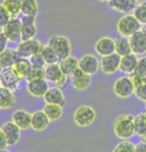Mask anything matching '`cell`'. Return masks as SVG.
I'll return each instance as SVG.
<instances>
[{
    "mask_svg": "<svg viewBox=\"0 0 146 152\" xmlns=\"http://www.w3.org/2000/svg\"><path fill=\"white\" fill-rule=\"evenodd\" d=\"M21 78L16 74L12 67H4L2 71L0 72V81L1 84L5 87H8L12 90L16 89L18 82Z\"/></svg>",
    "mask_w": 146,
    "mask_h": 152,
    "instance_id": "obj_11",
    "label": "cell"
},
{
    "mask_svg": "<svg viewBox=\"0 0 146 152\" xmlns=\"http://www.w3.org/2000/svg\"><path fill=\"white\" fill-rule=\"evenodd\" d=\"M115 52L120 56H124L131 53L132 51L129 39H127L125 36L118 37L115 40Z\"/></svg>",
    "mask_w": 146,
    "mask_h": 152,
    "instance_id": "obj_27",
    "label": "cell"
},
{
    "mask_svg": "<svg viewBox=\"0 0 146 152\" xmlns=\"http://www.w3.org/2000/svg\"><path fill=\"white\" fill-rule=\"evenodd\" d=\"M2 29L8 41L17 43L21 40V20L19 19L12 17L2 27Z\"/></svg>",
    "mask_w": 146,
    "mask_h": 152,
    "instance_id": "obj_6",
    "label": "cell"
},
{
    "mask_svg": "<svg viewBox=\"0 0 146 152\" xmlns=\"http://www.w3.org/2000/svg\"><path fill=\"white\" fill-rule=\"evenodd\" d=\"M31 114L23 109L16 110L12 115V121L20 129H27L31 127Z\"/></svg>",
    "mask_w": 146,
    "mask_h": 152,
    "instance_id": "obj_19",
    "label": "cell"
},
{
    "mask_svg": "<svg viewBox=\"0 0 146 152\" xmlns=\"http://www.w3.org/2000/svg\"><path fill=\"white\" fill-rule=\"evenodd\" d=\"M129 77H130L132 85H133L134 92L138 91L139 89H141L142 87H144L146 85L145 76H141L138 74H135V73H131V75L129 76Z\"/></svg>",
    "mask_w": 146,
    "mask_h": 152,
    "instance_id": "obj_35",
    "label": "cell"
},
{
    "mask_svg": "<svg viewBox=\"0 0 146 152\" xmlns=\"http://www.w3.org/2000/svg\"><path fill=\"white\" fill-rule=\"evenodd\" d=\"M95 51L100 56H106L115 52V40L110 37H101L95 44Z\"/></svg>",
    "mask_w": 146,
    "mask_h": 152,
    "instance_id": "obj_12",
    "label": "cell"
},
{
    "mask_svg": "<svg viewBox=\"0 0 146 152\" xmlns=\"http://www.w3.org/2000/svg\"><path fill=\"white\" fill-rule=\"evenodd\" d=\"M0 85H2V84H1V81H0Z\"/></svg>",
    "mask_w": 146,
    "mask_h": 152,
    "instance_id": "obj_50",
    "label": "cell"
},
{
    "mask_svg": "<svg viewBox=\"0 0 146 152\" xmlns=\"http://www.w3.org/2000/svg\"><path fill=\"white\" fill-rule=\"evenodd\" d=\"M7 41H8V40H7L6 36L3 34V32H2V33H0V53H1L3 50L6 49Z\"/></svg>",
    "mask_w": 146,
    "mask_h": 152,
    "instance_id": "obj_42",
    "label": "cell"
},
{
    "mask_svg": "<svg viewBox=\"0 0 146 152\" xmlns=\"http://www.w3.org/2000/svg\"><path fill=\"white\" fill-rule=\"evenodd\" d=\"M31 67L32 65L30 63V60H28L27 58H24V57H20L17 60V62L12 66V68L21 79L22 78L25 79L26 76L28 75L29 71H30Z\"/></svg>",
    "mask_w": 146,
    "mask_h": 152,
    "instance_id": "obj_24",
    "label": "cell"
},
{
    "mask_svg": "<svg viewBox=\"0 0 146 152\" xmlns=\"http://www.w3.org/2000/svg\"><path fill=\"white\" fill-rule=\"evenodd\" d=\"M59 66H60V68L63 71L64 74L71 76L73 73L79 68V60H78L76 57L72 56L70 54L66 58L62 59Z\"/></svg>",
    "mask_w": 146,
    "mask_h": 152,
    "instance_id": "obj_22",
    "label": "cell"
},
{
    "mask_svg": "<svg viewBox=\"0 0 146 152\" xmlns=\"http://www.w3.org/2000/svg\"><path fill=\"white\" fill-rule=\"evenodd\" d=\"M96 118V112L91 106H80L74 113V121L78 126L86 127L93 123Z\"/></svg>",
    "mask_w": 146,
    "mask_h": 152,
    "instance_id": "obj_5",
    "label": "cell"
},
{
    "mask_svg": "<svg viewBox=\"0 0 146 152\" xmlns=\"http://www.w3.org/2000/svg\"><path fill=\"white\" fill-rule=\"evenodd\" d=\"M63 71L61 70L60 66L57 63L49 64L47 67H45V78L52 82H57L60 78L63 76Z\"/></svg>",
    "mask_w": 146,
    "mask_h": 152,
    "instance_id": "obj_26",
    "label": "cell"
},
{
    "mask_svg": "<svg viewBox=\"0 0 146 152\" xmlns=\"http://www.w3.org/2000/svg\"><path fill=\"white\" fill-rule=\"evenodd\" d=\"M42 55H43V58H44L45 63H46L47 65L57 63V61L59 59V57L57 56V54L55 53V51H54L49 45L44 46Z\"/></svg>",
    "mask_w": 146,
    "mask_h": 152,
    "instance_id": "obj_32",
    "label": "cell"
},
{
    "mask_svg": "<svg viewBox=\"0 0 146 152\" xmlns=\"http://www.w3.org/2000/svg\"><path fill=\"white\" fill-rule=\"evenodd\" d=\"M140 29H141V23L137 20V18L133 14L123 16L117 23L118 32L125 37H130Z\"/></svg>",
    "mask_w": 146,
    "mask_h": 152,
    "instance_id": "obj_2",
    "label": "cell"
},
{
    "mask_svg": "<svg viewBox=\"0 0 146 152\" xmlns=\"http://www.w3.org/2000/svg\"><path fill=\"white\" fill-rule=\"evenodd\" d=\"M37 33V28L35 25V16L24 15L21 19V40L33 39Z\"/></svg>",
    "mask_w": 146,
    "mask_h": 152,
    "instance_id": "obj_8",
    "label": "cell"
},
{
    "mask_svg": "<svg viewBox=\"0 0 146 152\" xmlns=\"http://www.w3.org/2000/svg\"><path fill=\"white\" fill-rule=\"evenodd\" d=\"M12 18V16L10 15V13L5 9L3 4H0V27H3L10 19Z\"/></svg>",
    "mask_w": 146,
    "mask_h": 152,
    "instance_id": "obj_38",
    "label": "cell"
},
{
    "mask_svg": "<svg viewBox=\"0 0 146 152\" xmlns=\"http://www.w3.org/2000/svg\"><path fill=\"white\" fill-rule=\"evenodd\" d=\"M145 79H146V75H145Z\"/></svg>",
    "mask_w": 146,
    "mask_h": 152,
    "instance_id": "obj_51",
    "label": "cell"
},
{
    "mask_svg": "<svg viewBox=\"0 0 146 152\" xmlns=\"http://www.w3.org/2000/svg\"><path fill=\"white\" fill-rule=\"evenodd\" d=\"M21 2L22 0H3V6L10 13L12 17H15L21 12Z\"/></svg>",
    "mask_w": 146,
    "mask_h": 152,
    "instance_id": "obj_30",
    "label": "cell"
},
{
    "mask_svg": "<svg viewBox=\"0 0 146 152\" xmlns=\"http://www.w3.org/2000/svg\"><path fill=\"white\" fill-rule=\"evenodd\" d=\"M134 131L135 134L139 135L140 137L146 134V121L143 113L139 114L134 118Z\"/></svg>",
    "mask_w": 146,
    "mask_h": 152,
    "instance_id": "obj_31",
    "label": "cell"
},
{
    "mask_svg": "<svg viewBox=\"0 0 146 152\" xmlns=\"http://www.w3.org/2000/svg\"><path fill=\"white\" fill-rule=\"evenodd\" d=\"M143 116H144V119H145V121H146V112L143 113Z\"/></svg>",
    "mask_w": 146,
    "mask_h": 152,
    "instance_id": "obj_48",
    "label": "cell"
},
{
    "mask_svg": "<svg viewBox=\"0 0 146 152\" xmlns=\"http://www.w3.org/2000/svg\"><path fill=\"white\" fill-rule=\"evenodd\" d=\"M68 81H69V75L63 74V76H62L60 79H59L57 82H55V85H56V87H58V88H60V89L64 88L67 85Z\"/></svg>",
    "mask_w": 146,
    "mask_h": 152,
    "instance_id": "obj_40",
    "label": "cell"
},
{
    "mask_svg": "<svg viewBox=\"0 0 146 152\" xmlns=\"http://www.w3.org/2000/svg\"><path fill=\"white\" fill-rule=\"evenodd\" d=\"M133 15L141 24H146V1L136 5L133 9Z\"/></svg>",
    "mask_w": 146,
    "mask_h": 152,
    "instance_id": "obj_34",
    "label": "cell"
},
{
    "mask_svg": "<svg viewBox=\"0 0 146 152\" xmlns=\"http://www.w3.org/2000/svg\"><path fill=\"white\" fill-rule=\"evenodd\" d=\"M48 45L55 51L61 60L71 54V44L68 38L64 36H52L49 39Z\"/></svg>",
    "mask_w": 146,
    "mask_h": 152,
    "instance_id": "obj_3",
    "label": "cell"
},
{
    "mask_svg": "<svg viewBox=\"0 0 146 152\" xmlns=\"http://www.w3.org/2000/svg\"><path fill=\"white\" fill-rule=\"evenodd\" d=\"M48 89H49V86L45 78L28 81V84H27V90L32 96L35 97H43Z\"/></svg>",
    "mask_w": 146,
    "mask_h": 152,
    "instance_id": "obj_14",
    "label": "cell"
},
{
    "mask_svg": "<svg viewBox=\"0 0 146 152\" xmlns=\"http://www.w3.org/2000/svg\"><path fill=\"white\" fill-rule=\"evenodd\" d=\"M30 63L32 66H39V67H44V65L46 64L43 58L42 53L39 54H34L30 57Z\"/></svg>",
    "mask_w": 146,
    "mask_h": 152,
    "instance_id": "obj_39",
    "label": "cell"
},
{
    "mask_svg": "<svg viewBox=\"0 0 146 152\" xmlns=\"http://www.w3.org/2000/svg\"><path fill=\"white\" fill-rule=\"evenodd\" d=\"M131 51L136 55H143L146 53V35L139 30L129 37Z\"/></svg>",
    "mask_w": 146,
    "mask_h": 152,
    "instance_id": "obj_10",
    "label": "cell"
},
{
    "mask_svg": "<svg viewBox=\"0 0 146 152\" xmlns=\"http://www.w3.org/2000/svg\"><path fill=\"white\" fill-rule=\"evenodd\" d=\"M121 56L114 52L109 55L103 56L100 62V67L101 70L105 74H113L114 72L119 69Z\"/></svg>",
    "mask_w": 146,
    "mask_h": 152,
    "instance_id": "obj_9",
    "label": "cell"
},
{
    "mask_svg": "<svg viewBox=\"0 0 146 152\" xmlns=\"http://www.w3.org/2000/svg\"><path fill=\"white\" fill-rule=\"evenodd\" d=\"M44 49V45L41 42L37 41L34 39H29L22 41L18 45L17 51L18 55L20 57H24V58H30L34 54H39L43 52Z\"/></svg>",
    "mask_w": 146,
    "mask_h": 152,
    "instance_id": "obj_4",
    "label": "cell"
},
{
    "mask_svg": "<svg viewBox=\"0 0 146 152\" xmlns=\"http://www.w3.org/2000/svg\"><path fill=\"white\" fill-rule=\"evenodd\" d=\"M133 73L141 76L146 75V57H142V58L138 59V62H137Z\"/></svg>",
    "mask_w": 146,
    "mask_h": 152,
    "instance_id": "obj_37",
    "label": "cell"
},
{
    "mask_svg": "<svg viewBox=\"0 0 146 152\" xmlns=\"http://www.w3.org/2000/svg\"><path fill=\"white\" fill-rule=\"evenodd\" d=\"M19 58L20 56L18 55L17 51L13 49H7L6 48L0 53V60L4 65V67H12Z\"/></svg>",
    "mask_w": 146,
    "mask_h": 152,
    "instance_id": "obj_25",
    "label": "cell"
},
{
    "mask_svg": "<svg viewBox=\"0 0 146 152\" xmlns=\"http://www.w3.org/2000/svg\"><path fill=\"white\" fill-rule=\"evenodd\" d=\"M135 0H109V6L112 9L122 13H128L136 7Z\"/></svg>",
    "mask_w": 146,
    "mask_h": 152,
    "instance_id": "obj_23",
    "label": "cell"
},
{
    "mask_svg": "<svg viewBox=\"0 0 146 152\" xmlns=\"http://www.w3.org/2000/svg\"><path fill=\"white\" fill-rule=\"evenodd\" d=\"M114 152H135V146L131 142L123 141L113 149Z\"/></svg>",
    "mask_w": 146,
    "mask_h": 152,
    "instance_id": "obj_36",
    "label": "cell"
},
{
    "mask_svg": "<svg viewBox=\"0 0 146 152\" xmlns=\"http://www.w3.org/2000/svg\"><path fill=\"white\" fill-rule=\"evenodd\" d=\"M142 31H143V33H144V34L146 35V24H144V27H143Z\"/></svg>",
    "mask_w": 146,
    "mask_h": 152,
    "instance_id": "obj_46",
    "label": "cell"
},
{
    "mask_svg": "<svg viewBox=\"0 0 146 152\" xmlns=\"http://www.w3.org/2000/svg\"><path fill=\"white\" fill-rule=\"evenodd\" d=\"M16 103L13 90L5 86H0V109H9Z\"/></svg>",
    "mask_w": 146,
    "mask_h": 152,
    "instance_id": "obj_17",
    "label": "cell"
},
{
    "mask_svg": "<svg viewBox=\"0 0 146 152\" xmlns=\"http://www.w3.org/2000/svg\"><path fill=\"white\" fill-rule=\"evenodd\" d=\"M44 100L46 103H51V104H58L63 106L65 103V98L62 93L61 89L58 87L49 88L44 94Z\"/></svg>",
    "mask_w": 146,
    "mask_h": 152,
    "instance_id": "obj_21",
    "label": "cell"
},
{
    "mask_svg": "<svg viewBox=\"0 0 146 152\" xmlns=\"http://www.w3.org/2000/svg\"><path fill=\"white\" fill-rule=\"evenodd\" d=\"M49 121L44 111H36L31 116V127L36 131H43L49 125Z\"/></svg>",
    "mask_w": 146,
    "mask_h": 152,
    "instance_id": "obj_18",
    "label": "cell"
},
{
    "mask_svg": "<svg viewBox=\"0 0 146 152\" xmlns=\"http://www.w3.org/2000/svg\"><path fill=\"white\" fill-rule=\"evenodd\" d=\"M99 1H102V2H104V1H109V0H99Z\"/></svg>",
    "mask_w": 146,
    "mask_h": 152,
    "instance_id": "obj_49",
    "label": "cell"
},
{
    "mask_svg": "<svg viewBox=\"0 0 146 152\" xmlns=\"http://www.w3.org/2000/svg\"><path fill=\"white\" fill-rule=\"evenodd\" d=\"M138 62V58L137 55L134 53H129L127 55L121 56L120 65H119V70L124 73H133L135 67Z\"/></svg>",
    "mask_w": 146,
    "mask_h": 152,
    "instance_id": "obj_20",
    "label": "cell"
},
{
    "mask_svg": "<svg viewBox=\"0 0 146 152\" xmlns=\"http://www.w3.org/2000/svg\"><path fill=\"white\" fill-rule=\"evenodd\" d=\"M72 77V85L73 87L77 90H84V89L88 88L91 83L90 75L82 71L80 68H78L71 75Z\"/></svg>",
    "mask_w": 146,
    "mask_h": 152,
    "instance_id": "obj_16",
    "label": "cell"
},
{
    "mask_svg": "<svg viewBox=\"0 0 146 152\" xmlns=\"http://www.w3.org/2000/svg\"><path fill=\"white\" fill-rule=\"evenodd\" d=\"M44 113L47 115L50 121H56L61 117L62 115V106L58 104H51L47 103L46 106L44 107Z\"/></svg>",
    "mask_w": 146,
    "mask_h": 152,
    "instance_id": "obj_28",
    "label": "cell"
},
{
    "mask_svg": "<svg viewBox=\"0 0 146 152\" xmlns=\"http://www.w3.org/2000/svg\"><path fill=\"white\" fill-rule=\"evenodd\" d=\"M44 78H45V67L32 66L25 79L27 81H31L35 79H44Z\"/></svg>",
    "mask_w": 146,
    "mask_h": 152,
    "instance_id": "obj_33",
    "label": "cell"
},
{
    "mask_svg": "<svg viewBox=\"0 0 146 152\" xmlns=\"http://www.w3.org/2000/svg\"><path fill=\"white\" fill-rule=\"evenodd\" d=\"M141 1H142V0H135V2H136L137 4H138V3H140V2H141Z\"/></svg>",
    "mask_w": 146,
    "mask_h": 152,
    "instance_id": "obj_47",
    "label": "cell"
},
{
    "mask_svg": "<svg viewBox=\"0 0 146 152\" xmlns=\"http://www.w3.org/2000/svg\"><path fill=\"white\" fill-rule=\"evenodd\" d=\"M37 11H38L37 0H22V2H21V12L24 15L36 16Z\"/></svg>",
    "mask_w": 146,
    "mask_h": 152,
    "instance_id": "obj_29",
    "label": "cell"
},
{
    "mask_svg": "<svg viewBox=\"0 0 146 152\" xmlns=\"http://www.w3.org/2000/svg\"><path fill=\"white\" fill-rule=\"evenodd\" d=\"M114 133L120 139H129L135 134L134 118L131 115H120L114 122Z\"/></svg>",
    "mask_w": 146,
    "mask_h": 152,
    "instance_id": "obj_1",
    "label": "cell"
},
{
    "mask_svg": "<svg viewBox=\"0 0 146 152\" xmlns=\"http://www.w3.org/2000/svg\"><path fill=\"white\" fill-rule=\"evenodd\" d=\"M79 68L89 75H93L98 71L99 61L95 56L87 54L79 60Z\"/></svg>",
    "mask_w": 146,
    "mask_h": 152,
    "instance_id": "obj_13",
    "label": "cell"
},
{
    "mask_svg": "<svg viewBox=\"0 0 146 152\" xmlns=\"http://www.w3.org/2000/svg\"><path fill=\"white\" fill-rule=\"evenodd\" d=\"M6 136V141L8 146H13L20 139V128L14 122H7L2 127Z\"/></svg>",
    "mask_w": 146,
    "mask_h": 152,
    "instance_id": "obj_15",
    "label": "cell"
},
{
    "mask_svg": "<svg viewBox=\"0 0 146 152\" xmlns=\"http://www.w3.org/2000/svg\"><path fill=\"white\" fill-rule=\"evenodd\" d=\"M4 68V65L2 64V62H1V60H0V72L2 71V69Z\"/></svg>",
    "mask_w": 146,
    "mask_h": 152,
    "instance_id": "obj_45",
    "label": "cell"
},
{
    "mask_svg": "<svg viewBox=\"0 0 146 152\" xmlns=\"http://www.w3.org/2000/svg\"><path fill=\"white\" fill-rule=\"evenodd\" d=\"M135 152H146V142H141L135 146Z\"/></svg>",
    "mask_w": 146,
    "mask_h": 152,
    "instance_id": "obj_44",
    "label": "cell"
},
{
    "mask_svg": "<svg viewBox=\"0 0 146 152\" xmlns=\"http://www.w3.org/2000/svg\"><path fill=\"white\" fill-rule=\"evenodd\" d=\"M114 93L120 98H128L134 93V88L132 85L130 77H120L115 81L113 85Z\"/></svg>",
    "mask_w": 146,
    "mask_h": 152,
    "instance_id": "obj_7",
    "label": "cell"
},
{
    "mask_svg": "<svg viewBox=\"0 0 146 152\" xmlns=\"http://www.w3.org/2000/svg\"><path fill=\"white\" fill-rule=\"evenodd\" d=\"M135 94H136V96L138 97L140 100H142V101H146V85L144 87H142L141 89H139L138 91L134 92Z\"/></svg>",
    "mask_w": 146,
    "mask_h": 152,
    "instance_id": "obj_43",
    "label": "cell"
},
{
    "mask_svg": "<svg viewBox=\"0 0 146 152\" xmlns=\"http://www.w3.org/2000/svg\"><path fill=\"white\" fill-rule=\"evenodd\" d=\"M7 141H6V136H5V133L2 129V127H0V151H3L6 148Z\"/></svg>",
    "mask_w": 146,
    "mask_h": 152,
    "instance_id": "obj_41",
    "label": "cell"
}]
</instances>
